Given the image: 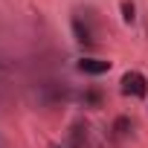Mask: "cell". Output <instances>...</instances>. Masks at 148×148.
I'll use <instances>...</instances> for the list:
<instances>
[{
	"label": "cell",
	"instance_id": "cell-1",
	"mask_svg": "<svg viewBox=\"0 0 148 148\" xmlns=\"http://www.w3.org/2000/svg\"><path fill=\"white\" fill-rule=\"evenodd\" d=\"M122 93H125V96H136V99H142V96L148 93V82H145V76H142V73H136V70L125 73V76H122Z\"/></svg>",
	"mask_w": 148,
	"mask_h": 148
},
{
	"label": "cell",
	"instance_id": "cell-2",
	"mask_svg": "<svg viewBox=\"0 0 148 148\" xmlns=\"http://www.w3.org/2000/svg\"><path fill=\"white\" fill-rule=\"evenodd\" d=\"M79 70L87 73V76H102V73L110 70V61H102V58H82V61H79Z\"/></svg>",
	"mask_w": 148,
	"mask_h": 148
},
{
	"label": "cell",
	"instance_id": "cell-5",
	"mask_svg": "<svg viewBox=\"0 0 148 148\" xmlns=\"http://www.w3.org/2000/svg\"><path fill=\"white\" fill-rule=\"evenodd\" d=\"M116 134H119V136L128 134V119H119V122H116Z\"/></svg>",
	"mask_w": 148,
	"mask_h": 148
},
{
	"label": "cell",
	"instance_id": "cell-4",
	"mask_svg": "<svg viewBox=\"0 0 148 148\" xmlns=\"http://www.w3.org/2000/svg\"><path fill=\"white\" fill-rule=\"evenodd\" d=\"M134 12H136V9H134V3H131V0H125V3H122V18H125L128 23H134V18H136Z\"/></svg>",
	"mask_w": 148,
	"mask_h": 148
},
{
	"label": "cell",
	"instance_id": "cell-3",
	"mask_svg": "<svg viewBox=\"0 0 148 148\" xmlns=\"http://www.w3.org/2000/svg\"><path fill=\"white\" fill-rule=\"evenodd\" d=\"M73 32H76V41H79V44H93V32H90V26H87L82 18L73 21Z\"/></svg>",
	"mask_w": 148,
	"mask_h": 148
}]
</instances>
